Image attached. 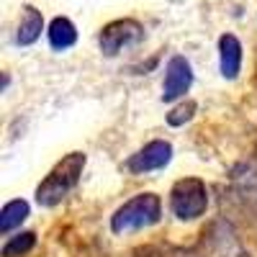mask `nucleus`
Returning <instances> with one entry per match:
<instances>
[{
    "instance_id": "f257e3e1",
    "label": "nucleus",
    "mask_w": 257,
    "mask_h": 257,
    "mask_svg": "<svg viewBox=\"0 0 257 257\" xmlns=\"http://www.w3.org/2000/svg\"><path fill=\"white\" fill-rule=\"evenodd\" d=\"M85 162H88V157H85L82 152H70L64 160H59L52 167V173L36 188V203L44 206V208H52V206L62 203L77 188L80 175L85 170Z\"/></svg>"
},
{
    "instance_id": "f03ea898",
    "label": "nucleus",
    "mask_w": 257,
    "mask_h": 257,
    "mask_svg": "<svg viewBox=\"0 0 257 257\" xmlns=\"http://www.w3.org/2000/svg\"><path fill=\"white\" fill-rule=\"evenodd\" d=\"M162 216V201L155 193H139L132 201H126L113 216H111V231L113 234H128L157 224Z\"/></svg>"
},
{
    "instance_id": "7ed1b4c3",
    "label": "nucleus",
    "mask_w": 257,
    "mask_h": 257,
    "mask_svg": "<svg viewBox=\"0 0 257 257\" xmlns=\"http://www.w3.org/2000/svg\"><path fill=\"white\" fill-rule=\"evenodd\" d=\"M170 208L180 221H196L208 208V188L198 178H183L170 190Z\"/></svg>"
},
{
    "instance_id": "20e7f679",
    "label": "nucleus",
    "mask_w": 257,
    "mask_h": 257,
    "mask_svg": "<svg viewBox=\"0 0 257 257\" xmlns=\"http://www.w3.org/2000/svg\"><path fill=\"white\" fill-rule=\"evenodd\" d=\"M144 36V29L139 21L134 18H118V21H111L98 36V44H100V52L105 57H116L123 47L134 44Z\"/></svg>"
},
{
    "instance_id": "39448f33",
    "label": "nucleus",
    "mask_w": 257,
    "mask_h": 257,
    "mask_svg": "<svg viewBox=\"0 0 257 257\" xmlns=\"http://www.w3.org/2000/svg\"><path fill=\"white\" fill-rule=\"evenodd\" d=\"M170 160H173V144L157 139L144 144L137 155L128 157L126 170L134 175H144V173H152V170H162L165 165H170Z\"/></svg>"
},
{
    "instance_id": "423d86ee",
    "label": "nucleus",
    "mask_w": 257,
    "mask_h": 257,
    "mask_svg": "<svg viewBox=\"0 0 257 257\" xmlns=\"http://www.w3.org/2000/svg\"><path fill=\"white\" fill-rule=\"evenodd\" d=\"M193 85V70L185 57H173L165 70V85H162V100H178L183 98Z\"/></svg>"
},
{
    "instance_id": "0eeeda50",
    "label": "nucleus",
    "mask_w": 257,
    "mask_h": 257,
    "mask_svg": "<svg viewBox=\"0 0 257 257\" xmlns=\"http://www.w3.org/2000/svg\"><path fill=\"white\" fill-rule=\"evenodd\" d=\"M219 70L224 80H237L242 72V41L234 34H224L219 39Z\"/></svg>"
},
{
    "instance_id": "6e6552de",
    "label": "nucleus",
    "mask_w": 257,
    "mask_h": 257,
    "mask_svg": "<svg viewBox=\"0 0 257 257\" xmlns=\"http://www.w3.org/2000/svg\"><path fill=\"white\" fill-rule=\"evenodd\" d=\"M41 31H44V16H41V11H36L34 6H24L21 24H18V31H16V41L21 47H31L41 36Z\"/></svg>"
},
{
    "instance_id": "1a4fd4ad",
    "label": "nucleus",
    "mask_w": 257,
    "mask_h": 257,
    "mask_svg": "<svg viewBox=\"0 0 257 257\" xmlns=\"http://www.w3.org/2000/svg\"><path fill=\"white\" fill-rule=\"evenodd\" d=\"M231 180H234V188H237V196L242 198L244 208L257 221V173H252L247 167H239V170H234Z\"/></svg>"
},
{
    "instance_id": "9d476101",
    "label": "nucleus",
    "mask_w": 257,
    "mask_h": 257,
    "mask_svg": "<svg viewBox=\"0 0 257 257\" xmlns=\"http://www.w3.org/2000/svg\"><path fill=\"white\" fill-rule=\"evenodd\" d=\"M47 36H49V44H52V49L64 52V49L75 47V41H77V29H75V24H72L70 18L57 16V18L52 21V24H49Z\"/></svg>"
},
{
    "instance_id": "9b49d317",
    "label": "nucleus",
    "mask_w": 257,
    "mask_h": 257,
    "mask_svg": "<svg viewBox=\"0 0 257 257\" xmlns=\"http://www.w3.org/2000/svg\"><path fill=\"white\" fill-rule=\"evenodd\" d=\"M26 219H29V203L21 201V198L8 201V203L3 206V211H0V231L11 234L16 226H21Z\"/></svg>"
},
{
    "instance_id": "f8f14e48",
    "label": "nucleus",
    "mask_w": 257,
    "mask_h": 257,
    "mask_svg": "<svg viewBox=\"0 0 257 257\" xmlns=\"http://www.w3.org/2000/svg\"><path fill=\"white\" fill-rule=\"evenodd\" d=\"M34 244H36V234L34 231H21L16 237H8V242L3 244L0 254L3 257H24L34 249Z\"/></svg>"
},
{
    "instance_id": "ddd939ff",
    "label": "nucleus",
    "mask_w": 257,
    "mask_h": 257,
    "mask_svg": "<svg viewBox=\"0 0 257 257\" xmlns=\"http://www.w3.org/2000/svg\"><path fill=\"white\" fill-rule=\"evenodd\" d=\"M196 100H185V103H180V105H175L173 111L167 113V123L170 126H183V123H188L193 116H196Z\"/></svg>"
},
{
    "instance_id": "4468645a",
    "label": "nucleus",
    "mask_w": 257,
    "mask_h": 257,
    "mask_svg": "<svg viewBox=\"0 0 257 257\" xmlns=\"http://www.w3.org/2000/svg\"><path fill=\"white\" fill-rule=\"evenodd\" d=\"M219 247H221V252H219V257H249L242 247H239V242L231 237V231H226V234H221V239H219Z\"/></svg>"
}]
</instances>
